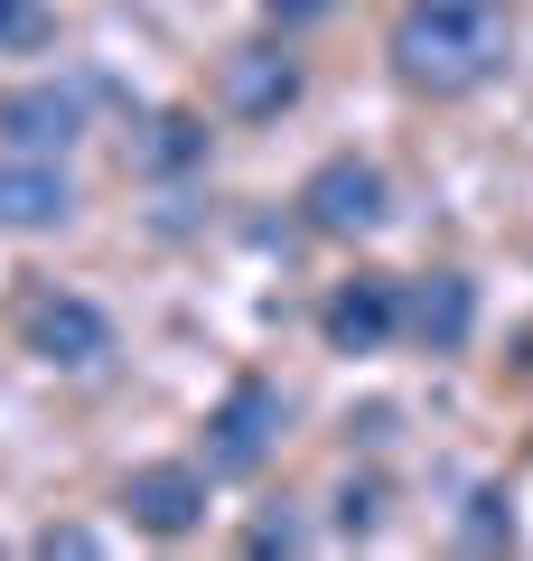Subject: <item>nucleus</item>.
Listing matches in <instances>:
<instances>
[{
    "label": "nucleus",
    "instance_id": "17",
    "mask_svg": "<svg viewBox=\"0 0 533 561\" xmlns=\"http://www.w3.org/2000/svg\"><path fill=\"white\" fill-rule=\"evenodd\" d=\"M38 552H94V534H84V524H47Z\"/></svg>",
    "mask_w": 533,
    "mask_h": 561
},
{
    "label": "nucleus",
    "instance_id": "5",
    "mask_svg": "<svg viewBox=\"0 0 533 561\" xmlns=\"http://www.w3.org/2000/svg\"><path fill=\"white\" fill-rule=\"evenodd\" d=\"M299 57L281 38H243V47H225V66H216V113L225 122H281L299 103Z\"/></svg>",
    "mask_w": 533,
    "mask_h": 561
},
{
    "label": "nucleus",
    "instance_id": "15",
    "mask_svg": "<svg viewBox=\"0 0 533 561\" xmlns=\"http://www.w3.org/2000/svg\"><path fill=\"white\" fill-rule=\"evenodd\" d=\"M243 542H253V552H299L309 534H299V515H262V524H253Z\"/></svg>",
    "mask_w": 533,
    "mask_h": 561
},
{
    "label": "nucleus",
    "instance_id": "4",
    "mask_svg": "<svg viewBox=\"0 0 533 561\" xmlns=\"http://www.w3.org/2000/svg\"><path fill=\"white\" fill-rule=\"evenodd\" d=\"M272 449H281V383L235 375L225 402L206 412V478H253Z\"/></svg>",
    "mask_w": 533,
    "mask_h": 561
},
{
    "label": "nucleus",
    "instance_id": "10",
    "mask_svg": "<svg viewBox=\"0 0 533 561\" xmlns=\"http://www.w3.org/2000/svg\"><path fill=\"white\" fill-rule=\"evenodd\" d=\"M402 337L431 346V356H458L477 337V280L468 272H421L402 280Z\"/></svg>",
    "mask_w": 533,
    "mask_h": 561
},
{
    "label": "nucleus",
    "instance_id": "8",
    "mask_svg": "<svg viewBox=\"0 0 533 561\" xmlns=\"http://www.w3.org/2000/svg\"><path fill=\"white\" fill-rule=\"evenodd\" d=\"M76 140H84V84L38 76V84H10L0 94V150H47V160H66Z\"/></svg>",
    "mask_w": 533,
    "mask_h": 561
},
{
    "label": "nucleus",
    "instance_id": "14",
    "mask_svg": "<svg viewBox=\"0 0 533 561\" xmlns=\"http://www.w3.org/2000/svg\"><path fill=\"white\" fill-rule=\"evenodd\" d=\"M468 505H477V515H468V542H496V534H514V505L496 496V486H477Z\"/></svg>",
    "mask_w": 533,
    "mask_h": 561
},
{
    "label": "nucleus",
    "instance_id": "12",
    "mask_svg": "<svg viewBox=\"0 0 533 561\" xmlns=\"http://www.w3.org/2000/svg\"><path fill=\"white\" fill-rule=\"evenodd\" d=\"M57 47V10L47 0H0V57H38Z\"/></svg>",
    "mask_w": 533,
    "mask_h": 561
},
{
    "label": "nucleus",
    "instance_id": "2",
    "mask_svg": "<svg viewBox=\"0 0 533 561\" xmlns=\"http://www.w3.org/2000/svg\"><path fill=\"white\" fill-rule=\"evenodd\" d=\"M20 346L38 365H57V375H94V365H113V319H103L84 290L38 280V290L20 300Z\"/></svg>",
    "mask_w": 533,
    "mask_h": 561
},
{
    "label": "nucleus",
    "instance_id": "6",
    "mask_svg": "<svg viewBox=\"0 0 533 561\" xmlns=\"http://www.w3.org/2000/svg\"><path fill=\"white\" fill-rule=\"evenodd\" d=\"M122 515L150 542H188L206 524V459H150L122 478Z\"/></svg>",
    "mask_w": 533,
    "mask_h": 561
},
{
    "label": "nucleus",
    "instance_id": "16",
    "mask_svg": "<svg viewBox=\"0 0 533 561\" xmlns=\"http://www.w3.org/2000/svg\"><path fill=\"white\" fill-rule=\"evenodd\" d=\"M318 10H328V0H262V20H272V28H309Z\"/></svg>",
    "mask_w": 533,
    "mask_h": 561
},
{
    "label": "nucleus",
    "instance_id": "3",
    "mask_svg": "<svg viewBox=\"0 0 533 561\" xmlns=\"http://www.w3.org/2000/svg\"><path fill=\"white\" fill-rule=\"evenodd\" d=\"M299 216H309V234L365 243L384 216H394V187H384V169H375V160L337 150V160H318L309 179H299Z\"/></svg>",
    "mask_w": 533,
    "mask_h": 561
},
{
    "label": "nucleus",
    "instance_id": "7",
    "mask_svg": "<svg viewBox=\"0 0 533 561\" xmlns=\"http://www.w3.org/2000/svg\"><path fill=\"white\" fill-rule=\"evenodd\" d=\"M84 206L76 169L47 160V150H0V234H47Z\"/></svg>",
    "mask_w": 533,
    "mask_h": 561
},
{
    "label": "nucleus",
    "instance_id": "11",
    "mask_svg": "<svg viewBox=\"0 0 533 561\" xmlns=\"http://www.w3.org/2000/svg\"><path fill=\"white\" fill-rule=\"evenodd\" d=\"M132 169L140 179H188V169H206V113H188V103L150 113L140 140H132Z\"/></svg>",
    "mask_w": 533,
    "mask_h": 561
},
{
    "label": "nucleus",
    "instance_id": "1",
    "mask_svg": "<svg viewBox=\"0 0 533 561\" xmlns=\"http://www.w3.org/2000/svg\"><path fill=\"white\" fill-rule=\"evenodd\" d=\"M384 57H394V76L412 84V94L458 103L487 76H506L514 20H506V0H412L394 20V38H384Z\"/></svg>",
    "mask_w": 533,
    "mask_h": 561
},
{
    "label": "nucleus",
    "instance_id": "13",
    "mask_svg": "<svg viewBox=\"0 0 533 561\" xmlns=\"http://www.w3.org/2000/svg\"><path fill=\"white\" fill-rule=\"evenodd\" d=\"M375 524H384V486H375V478H347V486H337V534L365 542Z\"/></svg>",
    "mask_w": 533,
    "mask_h": 561
},
{
    "label": "nucleus",
    "instance_id": "9",
    "mask_svg": "<svg viewBox=\"0 0 533 561\" xmlns=\"http://www.w3.org/2000/svg\"><path fill=\"white\" fill-rule=\"evenodd\" d=\"M318 337L337 346V356H375V346L402 337V280L394 272H355L328 290V309H318Z\"/></svg>",
    "mask_w": 533,
    "mask_h": 561
}]
</instances>
